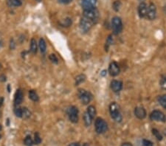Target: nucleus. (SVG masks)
Returning a JSON list of instances; mask_svg holds the SVG:
<instances>
[{
    "label": "nucleus",
    "mask_w": 166,
    "mask_h": 146,
    "mask_svg": "<svg viewBox=\"0 0 166 146\" xmlns=\"http://www.w3.org/2000/svg\"><path fill=\"white\" fill-rule=\"evenodd\" d=\"M31 115V112H30V110L27 108L24 107V108H22V117H24V118L27 119L29 118Z\"/></svg>",
    "instance_id": "obj_23"
},
{
    "label": "nucleus",
    "mask_w": 166,
    "mask_h": 146,
    "mask_svg": "<svg viewBox=\"0 0 166 146\" xmlns=\"http://www.w3.org/2000/svg\"><path fill=\"white\" fill-rule=\"evenodd\" d=\"M95 131L98 133H103L107 130V123L103 119L98 117L97 118L95 123Z\"/></svg>",
    "instance_id": "obj_3"
},
{
    "label": "nucleus",
    "mask_w": 166,
    "mask_h": 146,
    "mask_svg": "<svg viewBox=\"0 0 166 146\" xmlns=\"http://www.w3.org/2000/svg\"><path fill=\"white\" fill-rule=\"evenodd\" d=\"M9 2L12 5L16 6V7H19V6L22 5L21 0H9Z\"/></svg>",
    "instance_id": "obj_28"
},
{
    "label": "nucleus",
    "mask_w": 166,
    "mask_h": 146,
    "mask_svg": "<svg viewBox=\"0 0 166 146\" xmlns=\"http://www.w3.org/2000/svg\"><path fill=\"white\" fill-rule=\"evenodd\" d=\"M2 130V126H1V124H0V131Z\"/></svg>",
    "instance_id": "obj_44"
},
{
    "label": "nucleus",
    "mask_w": 166,
    "mask_h": 146,
    "mask_svg": "<svg viewBox=\"0 0 166 146\" xmlns=\"http://www.w3.org/2000/svg\"><path fill=\"white\" fill-rule=\"evenodd\" d=\"M15 47H16V44H15V42H14V40L11 39V44H10V47H11V50H13V49L15 48Z\"/></svg>",
    "instance_id": "obj_36"
},
{
    "label": "nucleus",
    "mask_w": 166,
    "mask_h": 146,
    "mask_svg": "<svg viewBox=\"0 0 166 146\" xmlns=\"http://www.w3.org/2000/svg\"><path fill=\"white\" fill-rule=\"evenodd\" d=\"M0 116H1V114H0Z\"/></svg>",
    "instance_id": "obj_50"
},
{
    "label": "nucleus",
    "mask_w": 166,
    "mask_h": 146,
    "mask_svg": "<svg viewBox=\"0 0 166 146\" xmlns=\"http://www.w3.org/2000/svg\"><path fill=\"white\" fill-rule=\"evenodd\" d=\"M6 81V77L5 75H0V81H2V82H4V81Z\"/></svg>",
    "instance_id": "obj_38"
},
{
    "label": "nucleus",
    "mask_w": 166,
    "mask_h": 146,
    "mask_svg": "<svg viewBox=\"0 0 166 146\" xmlns=\"http://www.w3.org/2000/svg\"><path fill=\"white\" fill-rule=\"evenodd\" d=\"M87 113L92 117V119L94 118L95 116L96 115V109L94 106H89L87 108Z\"/></svg>",
    "instance_id": "obj_19"
},
{
    "label": "nucleus",
    "mask_w": 166,
    "mask_h": 146,
    "mask_svg": "<svg viewBox=\"0 0 166 146\" xmlns=\"http://www.w3.org/2000/svg\"><path fill=\"white\" fill-rule=\"evenodd\" d=\"M67 114H78V108H76L75 106H71L67 109Z\"/></svg>",
    "instance_id": "obj_27"
},
{
    "label": "nucleus",
    "mask_w": 166,
    "mask_h": 146,
    "mask_svg": "<svg viewBox=\"0 0 166 146\" xmlns=\"http://www.w3.org/2000/svg\"><path fill=\"white\" fill-rule=\"evenodd\" d=\"M158 101H159V104H160L163 108L166 109V94L160 96V97L158 98Z\"/></svg>",
    "instance_id": "obj_22"
},
{
    "label": "nucleus",
    "mask_w": 166,
    "mask_h": 146,
    "mask_svg": "<svg viewBox=\"0 0 166 146\" xmlns=\"http://www.w3.org/2000/svg\"><path fill=\"white\" fill-rule=\"evenodd\" d=\"M24 143L26 146H32L34 144V142L32 139V138L30 137V136H27L25 137V139L24 140Z\"/></svg>",
    "instance_id": "obj_24"
},
{
    "label": "nucleus",
    "mask_w": 166,
    "mask_h": 146,
    "mask_svg": "<svg viewBox=\"0 0 166 146\" xmlns=\"http://www.w3.org/2000/svg\"><path fill=\"white\" fill-rule=\"evenodd\" d=\"M72 0H58V2L62 4H69L72 2Z\"/></svg>",
    "instance_id": "obj_37"
},
{
    "label": "nucleus",
    "mask_w": 166,
    "mask_h": 146,
    "mask_svg": "<svg viewBox=\"0 0 166 146\" xmlns=\"http://www.w3.org/2000/svg\"><path fill=\"white\" fill-rule=\"evenodd\" d=\"M112 29H113V32L114 34L117 35L119 34L120 32L123 30V23H122V20L120 17L115 16L112 18Z\"/></svg>",
    "instance_id": "obj_4"
},
{
    "label": "nucleus",
    "mask_w": 166,
    "mask_h": 146,
    "mask_svg": "<svg viewBox=\"0 0 166 146\" xmlns=\"http://www.w3.org/2000/svg\"><path fill=\"white\" fill-rule=\"evenodd\" d=\"M121 6V3L120 1H115V2L113 3V8L115 11H118L120 8Z\"/></svg>",
    "instance_id": "obj_31"
},
{
    "label": "nucleus",
    "mask_w": 166,
    "mask_h": 146,
    "mask_svg": "<svg viewBox=\"0 0 166 146\" xmlns=\"http://www.w3.org/2000/svg\"><path fill=\"white\" fill-rule=\"evenodd\" d=\"M38 46H39V49L41 52L42 53H44L46 52V49H47V45H46V42L44 41V38H41L39 40V44H38Z\"/></svg>",
    "instance_id": "obj_16"
},
{
    "label": "nucleus",
    "mask_w": 166,
    "mask_h": 146,
    "mask_svg": "<svg viewBox=\"0 0 166 146\" xmlns=\"http://www.w3.org/2000/svg\"><path fill=\"white\" fill-rule=\"evenodd\" d=\"M23 100V92L21 89H18L16 92L14 97V102L16 105H19L22 103Z\"/></svg>",
    "instance_id": "obj_14"
},
{
    "label": "nucleus",
    "mask_w": 166,
    "mask_h": 146,
    "mask_svg": "<svg viewBox=\"0 0 166 146\" xmlns=\"http://www.w3.org/2000/svg\"><path fill=\"white\" fill-rule=\"evenodd\" d=\"M62 25L63 26V27H69V26L71 25V24H72V20L70 18H66L65 20H63V22H62Z\"/></svg>",
    "instance_id": "obj_29"
},
{
    "label": "nucleus",
    "mask_w": 166,
    "mask_h": 146,
    "mask_svg": "<svg viewBox=\"0 0 166 146\" xmlns=\"http://www.w3.org/2000/svg\"><path fill=\"white\" fill-rule=\"evenodd\" d=\"M36 1H38V2H41L42 0H36Z\"/></svg>",
    "instance_id": "obj_46"
},
{
    "label": "nucleus",
    "mask_w": 166,
    "mask_h": 146,
    "mask_svg": "<svg viewBox=\"0 0 166 146\" xmlns=\"http://www.w3.org/2000/svg\"><path fill=\"white\" fill-rule=\"evenodd\" d=\"M150 119L151 120L159 121L162 123H165L166 121V117L164 114L159 110H154L150 114Z\"/></svg>",
    "instance_id": "obj_6"
},
{
    "label": "nucleus",
    "mask_w": 166,
    "mask_h": 146,
    "mask_svg": "<svg viewBox=\"0 0 166 146\" xmlns=\"http://www.w3.org/2000/svg\"><path fill=\"white\" fill-rule=\"evenodd\" d=\"M97 3V0H81V5L85 10H89L95 7V5Z\"/></svg>",
    "instance_id": "obj_9"
},
{
    "label": "nucleus",
    "mask_w": 166,
    "mask_h": 146,
    "mask_svg": "<svg viewBox=\"0 0 166 146\" xmlns=\"http://www.w3.org/2000/svg\"><path fill=\"white\" fill-rule=\"evenodd\" d=\"M42 143V139L39 136V133H35V138H34V143L36 145H38Z\"/></svg>",
    "instance_id": "obj_30"
},
{
    "label": "nucleus",
    "mask_w": 166,
    "mask_h": 146,
    "mask_svg": "<svg viewBox=\"0 0 166 146\" xmlns=\"http://www.w3.org/2000/svg\"><path fill=\"white\" fill-rule=\"evenodd\" d=\"M160 87L161 88L164 89V90H166V75H162L160 79Z\"/></svg>",
    "instance_id": "obj_26"
},
{
    "label": "nucleus",
    "mask_w": 166,
    "mask_h": 146,
    "mask_svg": "<svg viewBox=\"0 0 166 146\" xmlns=\"http://www.w3.org/2000/svg\"><path fill=\"white\" fill-rule=\"evenodd\" d=\"M78 114H68L69 119V120L73 123H78Z\"/></svg>",
    "instance_id": "obj_21"
},
{
    "label": "nucleus",
    "mask_w": 166,
    "mask_h": 146,
    "mask_svg": "<svg viewBox=\"0 0 166 146\" xmlns=\"http://www.w3.org/2000/svg\"><path fill=\"white\" fill-rule=\"evenodd\" d=\"M106 70H103V72H102V73H101V75H102V76H105V75H106Z\"/></svg>",
    "instance_id": "obj_42"
},
{
    "label": "nucleus",
    "mask_w": 166,
    "mask_h": 146,
    "mask_svg": "<svg viewBox=\"0 0 166 146\" xmlns=\"http://www.w3.org/2000/svg\"><path fill=\"white\" fill-rule=\"evenodd\" d=\"M83 15L84 17L91 20L92 22L95 23V22H96L98 20V17H99V12H98V9L96 7H94V8H92V9L83 11Z\"/></svg>",
    "instance_id": "obj_2"
},
{
    "label": "nucleus",
    "mask_w": 166,
    "mask_h": 146,
    "mask_svg": "<svg viewBox=\"0 0 166 146\" xmlns=\"http://www.w3.org/2000/svg\"><path fill=\"white\" fill-rule=\"evenodd\" d=\"M147 10H148V6L144 2H140L139 7H138V13L141 18H145L146 17Z\"/></svg>",
    "instance_id": "obj_12"
},
{
    "label": "nucleus",
    "mask_w": 166,
    "mask_h": 146,
    "mask_svg": "<svg viewBox=\"0 0 166 146\" xmlns=\"http://www.w3.org/2000/svg\"><path fill=\"white\" fill-rule=\"evenodd\" d=\"M121 146H133V145H132V143H123Z\"/></svg>",
    "instance_id": "obj_39"
},
{
    "label": "nucleus",
    "mask_w": 166,
    "mask_h": 146,
    "mask_svg": "<svg viewBox=\"0 0 166 146\" xmlns=\"http://www.w3.org/2000/svg\"><path fill=\"white\" fill-rule=\"evenodd\" d=\"M30 51L33 53H36V52H37V43H36V41L34 38L31 39Z\"/></svg>",
    "instance_id": "obj_20"
},
{
    "label": "nucleus",
    "mask_w": 166,
    "mask_h": 146,
    "mask_svg": "<svg viewBox=\"0 0 166 146\" xmlns=\"http://www.w3.org/2000/svg\"><path fill=\"white\" fill-rule=\"evenodd\" d=\"M140 2H143V1H144V0H140Z\"/></svg>",
    "instance_id": "obj_47"
},
{
    "label": "nucleus",
    "mask_w": 166,
    "mask_h": 146,
    "mask_svg": "<svg viewBox=\"0 0 166 146\" xmlns=\"http://www.w3.org/2000/svg\"><path fill=\"white\" fill-rule=\"evenodd\" d=\"M49 58H50V60L51 61L53 62V63H58V58H57V57H56V55H54V54L50 55Z\"/></svg>",
    "instance_id": "obj_33"
},
{
    "label": "nucleus",
    "mask_w": 166,
    "mask_h": 146,
    "mask_svg": "<svg viewBox=\"0 0 166 146\" xmlns=\"http://www.w3.org/2000/svg\"><path fill=\"white\" fill-rule=\"evenodd\" d=\"M0 67H1V65H0Z\"/></svg>",
    "instance_id": "obj_49"
},
{
    "label": "nucleus",
    "mask_w": 166,
    "mask_h": 146,
    "mask_svg": "<svg viewBox=\"0 0 166 146\" xmlns=\"http://www.w3.org/2000/svg\"><path fill=\"white\" fill-rule=\"evenodd\" d=\"M2 47V43H1V42H0V47Z\"/></svg>",
    "instance_id": "obj_45"
},
{
    "label": "nucleus",
    "mask_w": 166,
    "mask_h": 146,
    "mask_svg": "<svg viewBox=\"0 0 166 146\" xmlns=\"http://www.w3.org/2000/svg\"><path fill=\"white\" fill-rule=\"evenodd\" d=\"M1 138H2V136L0 135V139H1Z\"/></svg>",
    "instance_id": "obj_48"
},
{
    "label": "nucleus",
    "mask_w": 166,
    "mask_h": 146,
    "mask_svg": "<svg viewBox=\"0 0 166 146\" xmlns=\"http://www.w3.org/2000/svg\"><path fill=\"white\" fill-rule=\"evenodd\" d=\"M94 22H92L91 20L88 19L86 17L83 16V18L81 20V22H80V27H81V29L82 30V31L83 32H88L89 30L91 29V27H92Z\"/></svg>",
    "instance_id": "obj_7"
},
{
    "label": "nucleus",
    "mask_w": 166,
    "mask_h": 146,
    "mask_svg": "<svg viewBox=\"0 0 166 146\" xmlns=\"http://www.w3.org/2000/svg\"><path fill=\"white\" fill-rule=\"evenodd\" d=\"M143 146H153V143L148 139H143Z\"/></svg>",
    "instance_id": "obj_34"
},
{
    "label": "nucleus",
    "mask_w": 166,
    "mask_h": 146,
    "mask_svg": "<svg viewBox=\"0 0 166 146\" xmlns=\"http://www.w3.org/2000/svg\"><path fill=\"white\" fill-rule=\"evenodd\" d=\"M83 120H84L86 126H90L92 122V117L87 112H85L83 114Z\"/></svg>",
    "instance_id": "obj_15"
},
{
    "label": "nucleus",
    "mask_w": 166,
    "mask_h": 146,
    "mask_svg": "<svg viewBox=\"0 0 166 146\" xmlns=\"http://www.w3.org/2000/svg\"><path fill=\"white\" fill-rule=\"evenodd\" d=\"M16 116L18 117H22V109L20 108H16L14 110Z\"/></svg>",
    "instance_id": "obj_32"
},
{
    "label": "nucleus",
    "mask_w": 166,
    "mask_h": 146,
    "mask_svg": "<svg viewBox=\"0 0 166 146\" xmlns=\"http://www.w3.org/2000/svg\"><path fill=\"white\" fill-rule=\"evenodd\" d=\"M109 112H110L111 117L114 121L120 123L122 120V115H121L120 106L115 102H113L109 106Z\"/></svg>",
    "instance_id": "obj_1"
},
{
    "label": "nucleus",
    "mask_w": 166,
    "mask_h": 146,
    "mask_svg": "<svg viewBox=\"0 0 166 146\" xmlns=\"http://www.w3.org/2000/svg\"><path fill=\"white\" fill-rule=\"evenodd\" d=\"M108 72L112 76H117V75H119L120 69L118 64L115 61H113L110 63L108 67Z\"/></svg>",
    "instance_id": "obj_10"
},
{
    "label": "nucleus",
    "mask_w": 166,
    "mask_h": 146,
    "mask_svg": "<svg viewBox=\"0 0 166 146\" xmlns=\"http://www.w3.org/2000/svg\"><path fill=\"white\" fill-rule=\"evenodd\" d=\"M134 114L138 119L143 120L146 117V111L142 106L136 107L134 109Z\"/></svg>",
    "instance_id": "obj_11"
},
{
    "label": "nucleus",
    "mask_w": 166,
    "mask_h": 146,
    "mask_svg": "<svg viewBox=\"0 0 166 146\" xmlns=\"http://www.w3.org/2000/svg\"><path fill=\"white\" fill-rule=\"evenodd\" d=\"M2 103H3V97H1L0 98V106L2 105Z\"/></svg>",
    "instance_id": "obj_41"
},
{
    "label": "nucleus",
    "mask_w": 166,
    "mask_h": 146,
    "mask_svg": "<svg viewBox=\"0 0 166 146\" xmlns=\"http://www.w3.org/2000/svg\"><path fill=\"white\" fill-rule=\"evenodd\" d=\"M156 16H157V7L154 4L151 3L148 7L146 17L148 19L153 20L156 18Z\"/></svg>",
    "instance_id": "obj_8"
},
{
    "label": "nucleus",
    "mask_w": 166,
    "mask_h": 146,
    "mask_svg": "<svg viewBox=\"0 0 166 146\" xmlns=\"http://www.w3.org/2000/svg\"><path fill=\"white\" fill-rule=\"evenodd\" d=\"M85 80H86V75L83 74H81L79 75H78L75 78V85L78 86V85L81 84V83L84 82Z\"/></svg>",
    "instance_id": "obj_17"
},
{
    "label": "nucleus",
    "mask_w": 166,
    "mask_h": 146,
    "mask_svg": "<svg viewBox=\"0 0 166 146\" xmlns=\"http://www.w3.org/2000/svg\"><path fill=\"white\" fill-rule=\"evenodd\" d=\"M152 133H153V135L155 136L156 138H157L158 140H162V139H163V136L161 135V133H159V131L157 129L153 128V129H152Z\"/></svg>",
    "instance_id": "obj_25"
},
{
    "label": "nucleus",
    "mask_w": 166,
    "mask_h": 146,
    "mask_svg": "<svg viewBox=\"0 0 166 146\" xmlns=\"http://www.w3.org/2000/svg\"><path fill=\"white\" fill-rule=\"evenodd\" d=\"M122 88H123V83L121 81H116V80L112 81V83H111V89H112L113 92H116V93L120 92Z\"/></svg>",
    "instance_id": "obj_13"
},
{
    "label": "nucleus",
    "mask_w": 166,
    "mask_h": 146,
    "mask_svg": "<svg viewBox=\"0 0 166 146\" xmlns=\"http://www.w3.org/2000/svg\"><path fill=\"white\" fill-rule=\"evenodd\" d=\"M83 146H89V145H88V144H87V143H85V144H83Z\"/></svg>",
    "instance_id": "obj_43"
},
{
    "label": "nucleus",
    "mask_w": 166,
    "mask_h": 146,
    "mask_svg": "<svg viewBox=\"0 0 166 146\" xmlns=\"http://www.w3.org/2000/svg\"><path fill=\"white\" fill-rule=\"evenodd\" d=\"M69 146H80L79 143H72V144H70Z\"/></svg>",
    "instance_id": "obj_40"
},
{
    "label": "nucleus",
    "mask_w": 166,
    "mask_h": 146,
    "mask_svg": "<svg viewBox=\"0 0 166 146\" xmlns=\"http://www.w3.org/2000/svg\"><path fill=\"white\" fill-rule=\"evenodd\" d=\"M29 97L34 102H37L39 100L38 95L34 90H30L29 92Z\"/></svg>",
    "instance_id": "obj_18"
},
{
    "label": "nucleus",
    "mask_w": 166,
    "mask_h": 146,
    "mask_svg": "<svg viewBox=\"0 0 166 146\" xmlns=\"http://www.w3.org/2000/svg\"><path fill=\"white\" fill-rule=\"evenodd\" d=\"M78 94L80 100H81L82 103H83L84 105H87L92 100V95L91 94V93L84 90V89H79Z\"/></svg>",
    "instance_id": "obj_5"
},
{
    "label": "nucleus",
    "mask_w": 166,
    "mask_h": 146,
    "mask_svg": "<svg viewBox=\"0 0 166 146\" xmlns=\"http://www.w3.org/2000/svg\"><path fill=\"white\" fill-rule=\"evenodd\" d=\"M112 36H109L108 37V38H107V41H106V49H107L108 50V47L112 44Z\"/></svg>",
    "instance_id": "obj_35"
}]
</instances>
